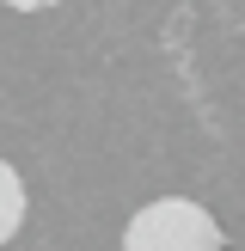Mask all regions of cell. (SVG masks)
I'll return each mask as SVG.
<instances>
[{"label":"cell","instance_id":"obj_2","mask_svg":"<svg viewBox=\"0 0 245 251\" xmlns=\"http://www.w3.org/2000/svg\"><path fill=\"white\" fill-rule=\"evenodd\" d=\"M19 227H24V178L0 159V245H6Z\"/></svg>","mask_w":245,"mask_h":251},{"label":"cell","instance_id":"obj_3","mask_svg":"<svg viewBox=\"0 0 245 251\" xmlns=\"http://www.w3.org/2000/svg\"><path fill=\"white\" fill-rule=\"evenodd\" d=\"M0 6H12V12H43V6H61V0H0Z\"/></svg>","mask_w":245,"mask_h":251},{"label":"cell","instance_id":"obj_1","mask_svg":"<svg viewBox=\"0 0 245 251\" xmlns=\"http://www.w3.org/2000/svg\"><path fill=\"white\" fill-rule=\"evenodd\" d=\"M122 251H227V233L190 196H159V202L135 208L122 227Z\"/></svg>","mask_w":245,"mask_h":251}]
</instances>
